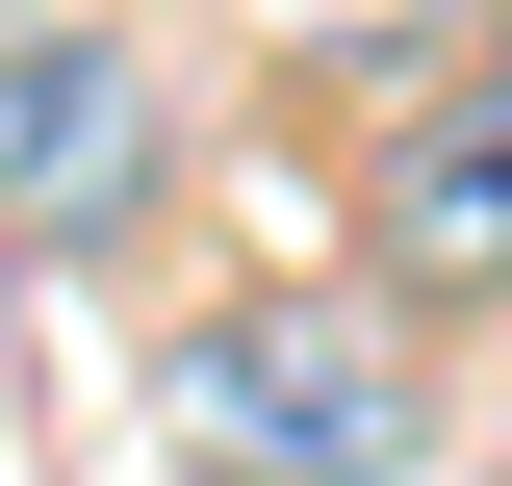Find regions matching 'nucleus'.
<instances>
[{
  "label": "nucleus",
  "instance_id": "nucleus-3",
  "mask_svg": "<svg viewBox=\"0 0 512 486\" xmlns=\"http://www.w3.org/2000/svg\"><path fill=\"white\" fill-rule=\"evenodd\" d=\"M384 307L436 333V307H512V103L436 77V103L384 128Z\"/></svg>",
  "mask_w": 512,
  "mask_h": 486
},
{
  "label": "nucleus",
  "instance_id": "nucleus-5",
  "mask_svg": "<svg viewBox=\"0 0 512 486\" xmlns=\"http://www.w3.org/2000/svg\"><path fill=\"white\" fill-rule=\"evenodd\" d=\"M461 77H487V103H512V26H487V52H461Z\"/></svg>",
  "mask_w": 512,
  "mask_h": 486
},
{
  "label": "nucleus",
  "instance_id": "nucleus-2",
  "mask_svg": "<svg viewBox=\"0 0 512 486\" xmlns=\"http://www.w3.org/2000/svg\"><path fill=\"white\" fill-rule=\"evenodd\" d=\"M180 205V77L128 0H0V256L26 282H103L128 231Z\"/></svg>",
  "mask_w": 512,
  "mask_h": 486
},
{
  "label": "nucleus",
  "instance_id": "nucleus-4",
  "mask_svg": "<svg viewBox=\"0 0 512 486\" xmlns=\"http://www.w3.org/2000/svg\"><path fill=\"white\" fill-rule=\"evenodd\" d=\"M282 26H436V0H282Z\"/></svg>",
  "mask_w": 512,
  "mask_h": 486
},
{
  "label": "nucleus",
  "instance_id": "nucleus-1",
  "mask_svg": "<svg viewBox=\"0 0 512 486\" xmlns=\"http://www.w3.org/2000/svg\"><path fill=\"white\" fill-rule=\"evenodd\" d=\"M180 461L205 486H410L436 461V333L384 282H231L180 333Z\"/></svg>",
  "mask_w": 512,
  "mask_h": 486
}]
</instances>
